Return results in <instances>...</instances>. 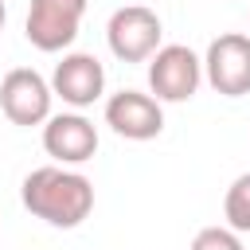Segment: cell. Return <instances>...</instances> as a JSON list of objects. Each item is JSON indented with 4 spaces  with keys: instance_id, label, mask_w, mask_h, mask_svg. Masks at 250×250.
Here are the masks:
<instances>
[{
    "instance_id": "6da1fadb",
    "label": "cell",
    "mask_w": 250,
    "mask_h": 250,
    "mask_svg": "<svg viewBox=\"0 0 250 250\" xmlns=\"http://www.w3.org/2000/svg\"><path fill=\"white\" fill-rule=\"evenodd\" d=\"M20 199H23V207L35 219H43V223H51L59 230H70V227L90 219V211H94V184L82 172H70L62 164H43V168L23 176Z\"/></svg>"
},
{
    "instance_id": "7a4b0ae2",
    "label": "cell",
    "mask_w": 250,
    "mask_h": 250,
    "mask_svg": "<svg viewBox=\"0 0 250 250\" xmlns=\"http://www.w3.org/2000/svg\"><path fill=\"white\" fill-rule=\"evenodd\" d=\"M160 35H164L160 16L145 4H125L105 23V43L121 62H148L160 51Z\"/></svg>"
},
{
    "instance_id": "3957f363",
    "label": "cell",
    "mask_w": 250,
    "mask_h": 250,
    "mask_svg": "<svg viewBox=\"0 0 250 250\" xmlns=\"http://www.w3.org/2000/svg\"><path fill=\"white\" fill-rule=\"evenodd\" d=\"M86 16V0H31L27 20H23V35L35 51H66L78 39Z\"/></svg>"
},
{
    "instance_id": "277c9868",
    "label": "cell",
    "mask_w": 250,
    "mask_h": 250,
    "mask_svg": "<svg viewBox=\"0 0 250 250\" xmlns=\"http://www.w3.org/2000/svg\"><path fill=\"white\" fill-rule=\"evenodd\" d=\"M203 82V59L191 47L168 43L148 59V90L156 102H188Z\"/></svg>"
},
{
    "instance_id": "5b68a950",
    "label": "cell",
    "mask_w": 250,
    "mask_h": 250,
    "mask_svg": "<svg viewBox=\"0 0 250 250\" xmlns=\"http://www.w3.org/2000/svg\"><path fill=\"white\" fill-rule=\"evenodd\" d=\"M203 78L223 98L250 94V35L227 31V35L211 39V47L203 55Z\"/></svg>"
},
{
    "instance_id": "8992f818",
    "label": "cell",
    "mask_w": 250,
    "mask_h": 250,
    "mask_svg": "<svg viewBox=\"0 0 250 250\" xmlns=\"http://www.w3.org/2000/svg\"><path fill=\"white\" fill-rule=\"evenodd\" d=\"M51 82L31 66H16L0 78V109L12 125H43L51 117Z\"/></svg>"
},
{
    "instance_id": "52a82bcc",
    "label": "cell",
    "mask_w": 250,
    "mask_h": 250,
    "mask_svg": "<svg viewBox=\"0 0 250 250\" xmlns=\"http://www.w3.org/2000/svg\"><path fill=\"white\" fill-rule=\"evenodd\" d=\"M105 90V66L86 55V51H70L62 55V62H55V74H51V94L62 98L66 105L74 109H86L102 98Z\"/></svg>"
},
{
    "instance_id": "ba28073f",
    "label": "cell",
    "mask_w": 250,
    "mask_h": 250,
    "mask_svg": "<svg viewBox=\"0 0 250 250\" xmlns=\"http://www.w3.org/2000/svg\"><path fill=\"white\" fill-rule=\"evenodd\" d=\"M105 125L125 141H152L164 129V109L152 94L121 90L105 102Z\"/></svg>"
},
{
    "instance_id": "9c48e42d",
    "label": "cell",
    "mask_w": 250,
    "mask_h": 250,
    "mask_svg": "<svg viewBox=\"0 0 250 250\" xmlns=\"http://www.w3.org/2000/svg\"><path fill=\"white\" fill-rule=\"evenodd\" d=\"M43 148L59 164H86L98 152V129L82 113H55L43 121Z\"/></svg>"
},
{
    "instance_id": "30bf717a",
    "label": "cell",
    "mask_w": 250,
    "mask_h": 250,
    "mask_svg": "<svg viewBox=\"0 0 250 250\" xmlns=\"http://www.w3.org/2000/svg\"><path fill=\"white\" fill-rule=\"evenodd\" d=\"M223 215H227V227L234 234H246L250 230V172L234 176V184L227 188L223 195Z\"/></svg>"
},
{
    "instance_id": "8fae6325",
    "label": "cell",
    "mask_w": 250,
    "mask_h": 250,
    "mask_svg": "<svg viewBox=\"0 0 250 250\" xmlns=\"http://www.w3.org/2000/svg\"><path fill=\"white\" fill-rule=\"evenodd\" d=\"M191 250H242V238L230 227H203L191 238Z\"/></svg>"
},
{
    "instance_id": "7c38bea8",
    "label": "cell",
    "mask_w": 250,
    "mask_h": 250,
    "mask_svg": "<svg viewBox=\"0 0 250 250\" xmlns=\"http://www.w3.org/2000/svg\"><path fill=\"white\" fill-rule=\"evenodd\" d=\"M4 20H8V8H4V0H0V31H4Z\"/></svg>"
}]
</instances>
